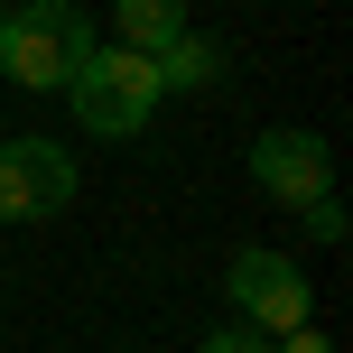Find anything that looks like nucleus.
<instances>
[{"mask_svg":"<svg viewBox=\"0 0 353 353\" xmlns=\"http://www.w3.org/2000/svg\"><path fill=\"white\" fill-rule=\"evenodd\" d=\"M74 121L93 130V140H140L149 130V112L168 103L159 93V65H149L140 47H93L84 65H74Z\"/></svg>","mask_w":353,"mask_h":353,"instance_id":"f03ea898","label":"nucleus"},{"mask_svg":"<svg viewBox=\"0 0 353 353\" xmlns=\"http://www.w3.org/2000/svg\"><path fill=\"white\" fill-rule=\"evenodd\" d=\"M149 65H159V93H205V84H223V74H232V47L186 28V37H168Z\"/></svg>","mask_w":353,"mask_h":353,"instance_id":"423d86ee","label":"nucleus"},{"mask_svg":"<svg viewBox=\"0 0 353 353\" xmlns=\"http://www.w3.org/2000/svg\"><path fill=\"white\" fill-rule=\"evenodd\" d=\"M307 214V242H344V205L335 195H316V205H298Z\"/></svg>","mask_w":353,"mask_h":353,"instance_id":"1a4fd4ad","label":"nucleus"},{"mask_svg":"<svg viewBox=\"0 0 353 353\" xmlns=\"http://www.w3.org/2000/svg\"><path fill=\"white\" fill-rule=\"evenodd\" d=\"M74 205V149L47 130H19L0 140V223H47Z\"/></svg>","mask_w":353,"mask_h":353,"instance_id":"20e7f679","label":"nucleus"},{"mask_svg":"<svg viewBox=\"0 0 353 353\" xmlns=\"http://www.w3.org/2000/svg\"><path fill=\"white\" fill-rule=\"evenodd\" d=\"M270 353H335L325 325H288V335H270Z\"/></svg>","mask_w":353,"mask_h":353,"instance_id":"9d476101","label":"nucleus"},{"mask_svg":"<svg viewBox=\"0 0 353 353\" xmlns=\"http://www.w3.org/2000/svg\"><path fill=\"white\" fill-rule=\"evenodd\" d=\"M93 47L103 37L74 0H10L0 10V84H19V93H65Z\"/></svg>","mask_w":353,"mask_h":353,"instance_id":"f257e3e1","label":"nucleus"},{"mask_svg":"<svg viewBox=\"0 0 353 353\" xmlns=\"http://www.w3.org/2000/svg\"><path fill=\"white\" fill-rule=\"evenodd\" d=\"M223 298H232V316H242L251 335H288V325H316V288L298 279V261H288V251H232Z\"/></svg>","mask_w":353,"mask_h":353,"instance_id":"7ed1b4c3","label":"nucleus"},{"mask_svg":"<svg viewBox=\"0 0 353 353\" xmlns=\"http://www.w3.org/2000/svg\"><path fill=\"white\" fill-rule=\"evenodd\" d=\"M195 353H270V335H251L242 316H223V325H214V335L195 344Z\"/></svg>","mask_w":353,"mask_h":353,"instance_id":"6e6552de","label":"nucleus"},{"mask_svg":"<svg viewBox=\"0 0 353 353\" xmlns=\"http://www.w3.org/2000/svg\"><path fill=\"white\" fill-rule=\"evenodd\" d=\"M251 186L270 205H316V195H335V149L316 130H261L251 140Z\"/></svg>","mask_w":353,"mask_h":353,"instance_id":"39448f33","label":"nucleus"},{"mask_svg":"<svg viewBox=\"0 0 353 353\" xmlns=\"http://www.w3.org/2000/svg\"><path fill=\"white\" fill-rule=\"evenodd\" d=\"M112 19H121L112 47H140V56H159L168 37H186V0H112Z\"/></svg>","mask_w":353,"mask_h":353,"instance_id":"0eeeda50","label":"nucleus"}]
</instances>
